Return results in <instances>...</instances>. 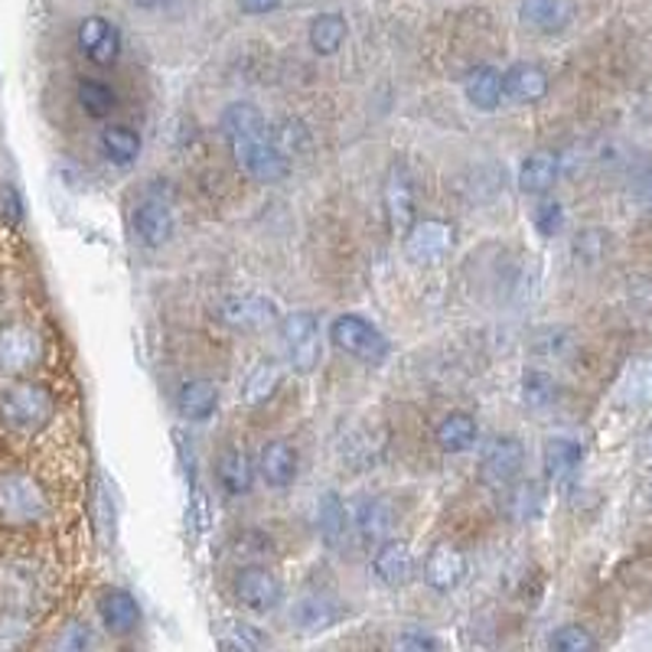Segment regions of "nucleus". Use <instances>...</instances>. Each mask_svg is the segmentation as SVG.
<instances>
[{"label":"nucleus","instance_id":"obj_1","mask_svg":"<svg viewBox=\"0 0 652 652\" xmlns=\"http://www.w3.org/2000/svg\"><path fill=\"white\" fill-rule=\"evenodd\" d=\"M222 137L235 157V164L258 184H280L290 174L287 151L278 134L265 121V114L248 101H232L222 111Z\"/></svg>","mask_w":652,"mask_h":652},{"label":"nucleus","instance_id":"obj_2","mask_svg":"<svg viewBox=\"0 0 652 652\" xmlns=\"http://www.w3.org/2000/svg\"><path fill=\"white\" fill-rule=\"evenodd\" d=\"M56 411L53 395L30 378H10L0 388V421L16 434H36L49 424Z\"/></svg>","mask_w":652,"mask_h":652},{"label":"nucleus","instance_id":"obj_3","mask_svg":"<svg viewBox=\"0 0 652 652\" xmlns=\"http://www.w3.org/2000/svg\"><path fill=\"white\" fill-rule=\"evenodd\" d=\"M49 516V499L43 486L20 469L0 473V526L3 529H30Z\"/></svg>","mask_w":652,"mask_h":652},{"label":"nucleus","instance_id":"obj_4","mask_svg":"<svg viewBox=\"0 0 652 652\" xmlns=\"http://www.w3.org/2000/svg\"><path fill=\"white\" fill-rule=\"evenodd\" d=\"M280 343L284 356L294 366V373L310 375L320 366L323 340H320V320L310 310H294L280 320Z\"/></svg>","mask_w":652,"mask_h":652},{"label":"nucleus","instance_id":"obj_5","mask_svg":"<svg viewBox=\"0 0 652 652\" xmlns=\"http://www.w3.org/2000/svg\"><path fill=\"white\" fill-rule=\"evenodd\" d=\"M330 340L340 353L353 356V360H363L369 366L385 363L388 356V340L385 333L369 323L366 317H356V313H343L330 323Z\"/></svg>","mask_w":652,"mask_h":652},{"label":"nucleus","instance_id":"obj_6","mask_svg":"<svg viewBox=\"0 0 652 652\" xmlns=\"http://www.w3.org/2000/svg\"><path fill=\"white\" fill-rule=\"evenodd\" d=\"M43 360V340L26 323H7L0 327V375L3 378H23L33 373Z\"/></svg>","mask_w":652,"mask_h":652},{"label":"nucleus","instance_id":"obj_7","mask_svg":"<svg viewBox=\"0 0 652 652\" xmlns=\"http://www.w3.org/2000/svg\"><path fill=\"white\" fill-rule=\"evenodd\" d=\"M522 464H526V451L516 438L509 434H496L489 444H483L479 451V473L489 486H512L522 476Z\"/></svg>","mask_w":652,"mask_h":652},{"label":"nucleus","instance_id":"obj_8","mask_svg":"<svg viewBox=\"0 0 652 652\" xmlns=\"http://www.w3.org/2000/svg\"><path fill=\"white\" fill-rule=\"evenodd\" d=\"M454 248V229L441 219L415 222L405 232V258L415 265H438Z\"/></svg>","mask_w":652,"mask_h":652},{"label":"nucleus","instance_id":"obj_9","mask_svg":"<svg viewBox=\"0 0 652 652\" xmlns=\"http://www.w3.org/2000/svg\"><path fill=\"white\" fill-rule=\"evenodd\" d=\"M76 43H79L82 56L98 69H111L121 56V30L108 16H98V13L79 23Z\"/></svg>","mask_w":652,"mask_h":652},{"label":"nucleus","instance_id":"obj_10","mask_svg":"<svg viewBox=\"0 0 652 652\" xmlns=\"http://www.w3.org/2000/svg\"><path fill=\"white\" fill-rule=\"evenodd\" d=\"M235 597L255 614H272V610H278L280 600H284V584L278 581V574H272L268 567L252 564V567L239 571Z\"/></svg>","mask_w":652,"mask_h":652},{"label":"nucleus","instance_id":"obj_11","mask_svg":"<svg viewBox=\"0 0 652 652\" xmlns=\"http://www.w3.org/2000/svg\"><path fill=\"white\" fill-rule=\"evenodd\" d=\"M134 235L147 248H157V245L170 242V235H174V212H170V206L164 199H157V196H144L134 206Z\"/></svg>","mask_w":652,"mask_h":652},{"label":"nucleus","instance_id":"obj_12","mask_svg":"<svg viewBox=\"0 0 652 652\" xmlns=\"http://www.w3.org/2000/svg\"><path fill=\"white\" fill-rule=\"evenodd\" d=\"M385 212L395 232H408L415 225V184L405 167H391L385 180Z\"/></svg>","mask_w":652,"mask_h":652},{"label":"nucleus","instance_id":"obj_13","mask_svg":"<svg viewBox=\"0 0 652 652\" xmlns=\"http://www.w3.org/2000/svg\"><path fill=\"white\" fill-rule=\"evenodd\" d=\"M466 559L461 549L454 545H438L431 549V555L424 561V581L428 587H434L438 594H451L464 584Z\"/></svg>","mask_w":652,"mask_h":652},{"label":"nucleus","instance_id":"obj_14","mask_svg":"<svg viewBox=\"0 0 652 652\" xmlns=\"http://www.w3.org/2000/svg\"><path fill=\"white\" fill-rule=\"evenodd\" d=\"M519 16L529 30L555 36L564 33L574 20V0H522Z\"/></svg>","mask_w":652,"mask_h":652},{"label":"nucleus","instance_id":"obj_15","mask_svg":"<svg viewBox=\"0 0 652 652\" xmlns=\"http://www.w3.org/2000/svg\"><path fill=\"white\" fill-rule=\"evenodd\" d=\"M98 617H101L104 630L114 633V637H128V633H134V630L141 627V607H137V600H134L128 590H121V587H111V590L101 594V600H98Z\"/></svg>","mask_w":652,"mask_h":652},{"label":"nucleus","instance_id":"obj_16","mask_svg":"<svg viewBox=\"0 0 652 652\" xmlns=\"http://www.w3.org/2000/svg\"><path fill=\"white\" fill-rule=\"evenodd\" d=\"M373 574L385 584V587H405L415 577V555L405 542L385 539L375 549Z\"/></svg>","mask_w":652,"mask_h":652},{"label":"nucleus","instance_id":"obj_17","mask_svg":"<svg viewBox=\"0 0 652 652\" xmlns=\"http://www.w3.org/2000/svg\"><path fill=\"white\" fill-rule=\"evenodd\" d=\"M502 92L519 104H535L549 95V73L535 63H516L502 73Z\"/></svg>","mask_w":652,"mask_h":652},{"label":"nucleus","instance_id":"obj_18","mask_svg":"<svg viewBox=\"0 0 652 652\" xmlns=\"http://www.w3.org/2000/svg\"><path fill=\"white\" fill-rule=\"evenodd\" d=\"M300 457L287 441H268L258 454V473L272 489H287L297 479Z\"/></svg>","mask_w":652,"mask_h":652},{"label":"nucleus","instance_id":"obj_19","mask_svg":"<svg viewBox=\"0 0 652 652\" xmlns=\"http://www.w3.org/2000/svg\"><path fill=\"white\" fill-rule=\"evenodd\" d=\"M235 330H265L278 320V307L268 300V297H258V294H245V297H232L225 303V313H222Z\"/></svg>","mask_w":652,"mask_h":652},{"label":"nucleus","instance_id":"obj_20","mask_svg":"<svg viewBox=\"0 0 652 652\" xmlns=\"http://www.w3.org/2000/svg\"><path fill=\"white\" fill-rule=\"evenodd\" d=\"M350 512L343 506V499L336 493H323L320 506H317V529H320V539L327 542V549L340 552L346 542H350Z\"/></svg>","mask_w":652,"mask_h":652},{"label":"nucleus","instance_id":"obj_21","mask_svg":"<svg viewBox=\"0 0 652 652\" xmlns=\"http://www.w3.org/2000/svg\"><path fill=\"white\" fill-rule=\"evenodd\" d=\"M353 526H356V532H360V539L366 545H382L391 535V529H395V509L385 499H378V496L363 499L356 506Z\"/></svg>","mask_w":652,"mask_h":652},{"label":"nucleus","instance_id":"obj_22","mask_svg":"<svg viewBox=\"0 0 652 652\" xmlns=\"http://www.w3.org/2000/svg\"><path fill=\"white\" fill-rule=\"evenodd\" d=\"M98 151L114 167H131L141 157V134L131 124H108L98 134Z\"/></svg>","mask_w":652,"mask_h":652},{"label":"nucleus","instance_id":"obj_23","mask_svg":"<svg viewBox=\"0 0 652 652\" xmlns=\"http://www.w3.org/2000/svg\"><path fill=\"white\" fill-rule=\"evenodd\" d=\"M340 620V607L333 597L327 594H303L294 610H290V623H297L300 630L307 633H317V630H330L333 623Z\"/></svg>","mask_w":652,"mask_h":652},{"label":"nucleus","instance_id":"obj_24","mask_svg":"<svg viewBox=\"0 0 652 652\" xmlns=\"http://www.w3.org/2000/svg\"><path fill=\"white\" fill-rule=\"evenodd\" d=\"M559 174V154H552V151H535V154H529V157L522 161V167H519V189L529 192V196H542V192H549V189L555 187Z\"/></svg>","mask_w":652,"mask_h":652},{"label":"nucleus","instance_id":"obj_25","mask_svg":"<svg viewBox=\"0 0 652 652\" xmlns=\"http://www.w3.org/2000/svg\"><path fill=\"white\" fill-rule=\"evenodd\" d=\"M177 408L189 421H206L219 408V385L209 378H189L177 391Z\"/></svg>","mask_w":652,"mask_h":652},{"label":"nucleus","instance_id":"obj_26","mask_svg":"<svg viewBox=\"0 0 652 652\" xmlns=\"http://www.w3.org/2000/svg\"><path fill=\"white\" fill-rule=\"evenodd\" d=\"M464 95L466 101L479 111H496L502 101V73L493 66H476L469 69V76L464 79Z\"/></svg>","mask_w":652,"mask_h":652},{"label":"nucleus","instance_id":"obj_27","mask_svg":"<svg viewBox=\"0 0 652 652\" xmlns=\"http://www.w3.org/2000/svg\"><path fill=\"white\" fill-rule=\"evenodd\" d=\"M434 438H438V447L441 451H447V454H466L476 444L479 428H476V421L466 411H451V415L441 418Z\"/></svg>","mask_w":652,"mask_h":652},{"label":"nucleus","instance_id":"obj_28","mask_svg":"<svg viewBox=\"0 0 652 652\" xmlns=\"http://www.w3.org/2000/svg\"><path fill=\"white\" fill-rule=\"evenodd\" d=\"M216 473H219V483L229 496H248L252 483H255V466L248 461L245 451L239 447H229L222 451L219 464H216Z\"/></svg>","mask_w":652,"mask_h":652},{"label":"nucleus","instance_id":"obj_29","mask_svg":"<svg viewBox=\"0 0 652 652\" xmlns=\"http://www.w3.org/2000/svg\"><path fill=\"white\" fill-rule=\"evenodd\" d=\"M542 461H545V473L555 483H564V479H571L581 469V464H584V447L574 438H552L545 444Z\"/></svg>","mask_w":652,"mask_h":652},{"label":"nucleus","instance_id":"obj_30","mask_svg":"<svg viewBox=\"0 0 652 652\" xmlns=\"http://www.w3.org/2000/svg\"><path fill=\"white\" fill-rule=\"evenodd\" d=\"M307 40L317 56H336L346 43V20L340 13H320L310 20Z\"/></svg>","mask_w":652,"mask_h":652},{"label":"nucleus","instance_id":"obj_31","mask_svg":"<svg viewBox=\"0 0 652 652\" xmlns=\"http://www.w3.org/2000/svg\"><path fill=\"white\" fill-rule=\"evenodd\" d=\"M76 101H79V108H82L89 118L104 121V118H111V111L118 108V92H114L108 82H101V79H82L79 89H76Z\"/></svg>","mask_w":652,"mask_h":652},{"label":"nucleus","instance_id":"obj_32","mask_svg":"<svg viewBox=\"0 0 652 652\" xmlns=\"http://www.w3.org/2000/svg\"><path fill=\"white\" fill-rule=\"evenodd\" d=\"M278 385H280V366L275 363V360H262V363L252 369V375H248V382H245V388H242V398H245L248 405H258V401L272 398Z\"/></svg>","mask_w":652,"mask_h":652},{"label":"nucleus","instance_id":"obj_33","mask_svg":"<svg viewBox=\"0 0 652 652\" xmlns=\"http://www.w3.org/2000/svg\"><path fill=\"white\" fill-rule=\"evenodd\" d=\"M522 398L535 411L552 408L555 398H559V382L549 373H526V378H522Z\"/></svg>","mask_w":652,"mask_h":652},{"label":"nucleus","instance_id":"obj_34","mask_svg":"<svg viewBox=\"0 0 652 652\" xmlns=\"http://www.w3.org/2000/svg\"><path fill=\"white\" fill-rule=\"evenodd\" d=\"M623 395L630 405H650L652 401V360H640L630 366L627 382H623Z\"/></svg>","mask_w":652,"mask_h":652},{"label":"nucleus","instance_id":"obj_35","mask_svg":"<svg viewBox=\"0 0 652 652\" xmlns=\"http://www.w3.org/2000/svg\"><path fill=\"white\" fill-rule=\"evenodd\" d=\"M549 647L559 652H594L597 650V640H594L584 627L567 623V627H559V630L549 637Z\"/></svg>","mask_w":652,"mask_h":652},{"label":"nucleus","instance_id":"obj_36","mask_svg":"<svg viewBox=\"0 0 652 652\" xmlns=\"http://www.w3.org/2000/svg\"><path fill=\"white\" fill-rule=\"evenodd\" d=\"M532 222H535L539 235H545V239L559 235L561 225H564V209H561V202H555V199L539 202V209L532 212Z\"/></svg>","mask_w":652,"mask_h":652},{"label":"nucleus","instance_id":"obj_37","mask_svg":"<svg viewBox=\"0 0 652 652\" xmlns=\"http://www.w3.org/2000/svg\"><path fill=\"white\" fill-rule=\"evenodd\" d=\"M0 219L7 225H20V219H23V199L13 184H0Z\"/></svg>","mask_w":652,"mask_h":652},{"label":"nucleus","instance_id":"obj_38","mask_svg":"<svg viewBox=\"0 0 652 652\" xmlns=\"http://www.w3.org/2000/svg\"><path fill=\"white\" fill-rule=\"evenodd\" d=\"M56 647H59V650H89V647H95L92 630L82 627V623H73V627H66V633L56 640Z\"/></svg>","mask_w":652,"mask_h":652},{"label":"nucleus","instance_id":"obj_39","mask_svg":"<svg viewBox=\"0 0 652 652\" xmlns=\"http://www.w3.org/2000/svg\"><path fill=\"white\" fill-rule=\"evenodd\" d=\"M395 647L398 650H441V643L431 633H405V637H398Z\"/></svg>","mask_w":652,"mask_h":652},{"label":"nucleus","instance_id":"obj_40","mask_svg":"<svg viewBox=\"0 0 652 652\" xmlns=\"http://www.w3.org/2000/svg\"><path fill=\"white\" fill-rule=\"evenodd\" d=\"M222 647H242V650H255V647H265V637L252 633V627H239V637L235 640H222Z\"/></svg>","mask_w":652,"mask_h":652},{"label":"nucleus","instance_id":"obj_41","mask_svg":"<svg viewBox=\"0 0 652 652\" xmlns=\"http://www.w3.org/2000/svg\"><path fill=\"white\" fill-rule=\"evenodd\" d=\"M242 13H252V16H265L272 10H278L280 0H239Z\"/></svg>","mask_w":652,"mask_h":652},{"label":"nucleus","instance_id":"obj_42","mask_svg":"<svg viewBox=\"0 0 652 652\" xmlns=\"http://www.w3.org/2000/svg\"><path fill=\"white\" fill-rule=\"evenodd\" d=\"M167 0H134V7H141V10H157V7H164Z\"/></svg>","mask_w":652,"mask_h":652},{"label":"nucleus","instance_id":"obj_43","mask_svg":"<svg viewBox=\"0 0 652 652\" xmlns=\"http://www.w3.org/2000/svg\"><path fill=\"white\" fill-rule=\"evenodd\" d=\"M643 196H647V206H652V174L643 180Z\"/></svg>","mask_w":652,"mask_h":652}]
</instances>
